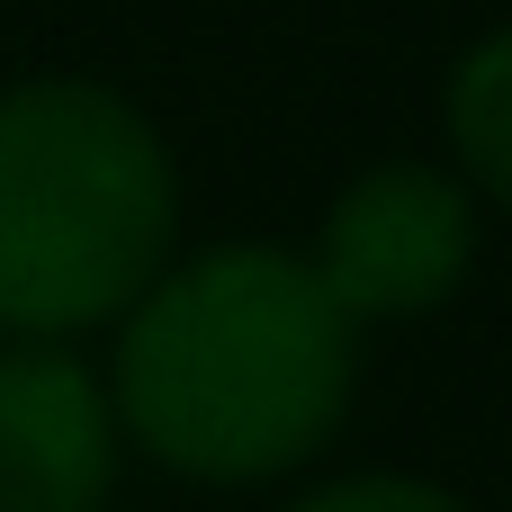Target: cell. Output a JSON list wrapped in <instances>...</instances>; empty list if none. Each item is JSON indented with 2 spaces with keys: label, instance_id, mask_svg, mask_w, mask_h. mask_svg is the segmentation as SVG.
Here are the masks:
<instances>
[{
  "label": "cell",
  "instance_id": "obj_1",
  "mask_svg": "<svg viewBox=\"0 0 512 512\" xmlns=\"http://www.w3.org/2000/svg\"><path fill=\"white\" fill-rule=\"evenodd\" d=\"M351 315L279 243H234L162 270L117 333L108 414L198 486H261L306 468L351 405Z\"/></svg>",
  "mask_w": 512,
  "mask_h": 512
},
{
  "label": "cell",
  "instance_id": "obj_2",
  "mask_svg": "<svg viewBox=\"0 0 512 512\" xmlns=\"http://www.w3.org/2000/svg\"><path fill=\"white\" fill-rule=\"evenodd\" d=\"M180 225V180L144 108L99 81L0 90V324L63 342L126 315Z\"/></svg>",
  "mask_w": 512,
  "mask_h": 512
},
{
  "label": "cell",
  "instance_id": "obj_3",
  "mask_svg": "<svg viewBox=\"0 0 512 512\" xmlns=\"http://www.w3.org/2000/svg\"><path fill=\"white\" fill-rule=\"evenodd\" d=\"M477 261V198L468 180L432 171V162H378L360 171L333 216H324V243H315V279L324 297L369 324V315H423L441 306Z\"/></svg>",
  "mask_w": 512,
  "mask_h": 512
},
{
  "label": "cell",
  "instance_id": "obj_4",
  "mask_svg": "<svg viewBox=\"0 0 512 512\" xmlns=\"http://www.w3.org/2000/svg\"><path fill=\"white\" fill-rule=\"evenodd\" d=\"M117 486L108 387L63 342L0 351V512H99Z\"/></svg>",
  "mask_w": 512,
  "mask_h": 512
},
{
  "label": "cell",
  "instance_id": "obj_5",
  "mask_svg": "<svg viewBox=\"0 0 512 512\" xmlns=\"http://www.w3.org/2000/svg\"><path fill=\"white\" fill-rule=\"evenodd\" d=\"M450 144H459L468 198H495L512 216V27L468 45V63L450 72Z\"/></svg>",
  "mask_w": 512,
  "mask_h": 512
},
{
  "label": "cell",
  "instance_id": "obj_6",
  "mask_svg": "<svg viewBox=\"0 0 512 512\" xmlns=\"http://www.w3.org/2000/svg\"><path fill=\"white\" fill-rule=\"evenodd\" d=\"M288 512H468V504L432 477H342V486H324Z\"/></svg>",
  "mask_w": 512,
  "mask_h": 512
},
{
  "label": "cell",
  "instance_id": "obj_7",
  "mask_svg": "<svg viewBox=\"0 0 512 512\" xmlns=\"http://www.w3.org/2000/svg\"><path fill=\"white\" fill-rule=\"evenodd\" d=\"M0 351H9V324H0Z\"/></svg>",
  "mask_w": 512,
  "mask_h": 512
}]
</instances>
